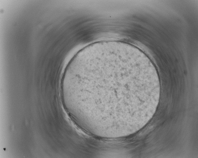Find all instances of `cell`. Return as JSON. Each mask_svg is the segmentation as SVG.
Instances as JSON below:
<instances>
[{"mask_svg": "<svg viewBox=\"0 0 198 158\" xmlns=\"http://www.w3.org/2000/svg\"><path fill=\"white\" fill-rule=\"evenodd\" d=\"M67 77L88 116L139 119L150 105L159 76L153 63L127 43H97L76 53Z\"/></svg>", "mask_w": 198, "mask_h": 158, "instance_id": "6da1fadb", "label": "cell"}]
</instances>
